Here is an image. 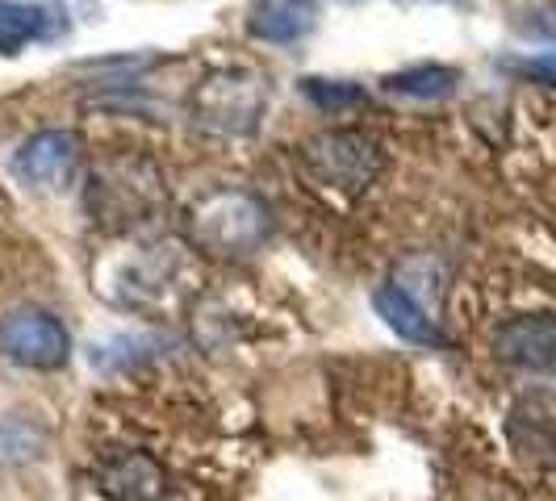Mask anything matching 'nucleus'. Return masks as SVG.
<instances>
[{
  "instance_id": "obj_1",
  "label": "nucleus",
  "mask_w": 556,
  "mask_h": 501,
  "mask_svg": "<svg viewBox=\"0 0 556 501\" xmlns=\"http://www.w3.org/2000/svg\"><path fill=\"white\" fill-rule=\"evenodd\" d=\"M0 356L22 368L55 372L72 356V338L55 313L47 309H13L0 318Z\"/></svg>"
},
{
  "instance_id": "obj_2",
  "label": "nucleus",
  "mask_w": 556,
  "mask_h": 501,
  "mask_svg": "<svg viewBox=\"0 0 556 501\" xmlns=\"http://www.w3.org/2000/svg\"><path fill=\"white\" fill-rule=\"evenodd\" d=\"M264 209L248 193H218L193 209V234L223 255L251 251L264 239Z\"/></svg>"
},
{
  "instance_id": "obj_3",
  "label": "nucleus",
  "mask_w": 556,
  "mask_h": 501,
  "mask_svg": "<svg viewBox=\"0 0 556 501\" xmlns=\"http://www.w3.org/2000/svg\"><path fill=\"white\" fill-rule=\"evenodd\" d=\"M264 110V88L255 76H243V72H226V76H210L201 84L193 101V113L201 126H214V130H235L243 134L255 126V117Z\"/></svg>"
},
{
  "instance_id": "obj_4",
  "label": "nucleus",
  "mask_w": 556,
  "mask_h": 501,
  "mask_svg": "<svg viewBox=\"0 0 556 501\" xmlns=\"http://www.w3.org/2000/svg\"><path fill=\"white\" fill-rule=\"evenodd\" d=\"M502 363L535 376H556V313H519L494 334Z\"/></svg>"
},
{
  "instance_id": "obj_5",
  "label": "nucleus",
  "mask_w": 556,
  "mask_h": 501,
  "mask_svg": "<svg viewBox=\"0 0 556 501\" xmlns=\"http://www.w3.org/2000/svg\"><path fill=\"white\" fill-rule=\"evenodd\" d=\"M506 439L535 468H556V393H523L506 414Z\"/></svg>"
},
{
  "instance_id": "obj_6",
  "label": "nucleus",
  "mask_w": 556,
  "mask_h": 501,
  "mask_svg": "<svg viewBox=\"0 0 556 501\" xmlns=\"http://www.w3.org/2000/svg\"><path fill=\"white\" fill-rule=\"evenodd\" d=\"M80 159V139L72 130H42L17 146L13 155V171L17 180L38 184V189H55L72 176V167Z\"/></svg>"
},
{
  "instance_id": "obj_7",
  "label": "nucleus",
  "mask_w": 556,
  "mask_h": 501,
  "mask_svg": "<svg viewBox=\"0 0 556 501\" xmlns=\"http://www.w3.org/2000/svg\"><path fill=\"white\" fill-rule=\"evenodd\" d=\"M309 164L318 167L331 184H343V189H364L372 176H377V146L361 134H331V139L314 142L309 146Z\"/></svg>"
},
{
  "instance_id": "obj_8",
  "label": "nucleus",
  "mask_w": 556,
  "mask_h": 501,
  "mask_svg": "<svg viewBox=\"0 0 556 501\" xmlns=\"http://www.w3.org/2000/svg\"><path fill=\"white\" fill-rule=\"evenodd\" d=\"M318 22V0H251L248 34L260 42H298Z\"/></svg>"
},
{
  "instance_id": "obj_9",
  "label": "nucleus",
  "mask_w": 556,
  "mask_h": 501,
  "mask_svg": "<svg viewBox=\"0 0 556 501\" xmlns=\"http://www.w3.org/2000/svg\"><path fill=\"white\" fill-rule=\"evenodd\" d=\"M105 493L117 501H160L164 498V468L147 451H122L101 468Z\"/></svg>"
},
{
  "instance_id": "obj_10",
  "label": "nucleus",
  "mask_w": 556,
  "mask_h": 501,
  "mask_svg": "<svg viewBox=\"0 0 556 501\" xmlns=\"http://www.w3.org/2000/svg\"><path fill=\"white\" fill-rule=\"evenodd\" d=\"M372 306H377V313L386 318V326H390V331H397L402 338L422 343V347L440 343L435 322L427 318V309L418 306V301L406 293V288H402V284H381V288L372 293Z\"/></svg>"
},
{
  "instance_id": "obj_11",
  "label": "nucleus",
  "mask_w": 556,
  "mask_h": 501,
  "mask_svg": "<svg viewBox=\"0 0 556 501\" xmlns=\"http://www.w3.org/2000/svg\"><path fill=\"white\" fill-rule=\"evenodd\" d=\"M42 34H47V9L22 4V0H0V55H22Z\"/></svg>"
},
{
  "instance_id": "obj_12",
  "label": "nucleus",
  "mask_w": 556,
  "mask_h": 501,
  "mask_svg": "<svg viewBox=\"0 0 556 501\" xmlns=\"http://www.w3.org/2000/svg\"><path fill=\"white\" fill-rule=\"evenodd\" d=\"M456 72L444 67V63H415L406 72H393L386 88L397 92V97H415V101H444L447 92L456 88Z\"/></svg>"
},
{
  "instance_id": "obj_13",
  "label": "nucleus",
  "mask_w": 556,
  "mask_h": 501,
  "mask_svg": "<svg viewBox=\"0 0 556 501\" xmlns=\"http://www.w3.org/2000/svg\"><path fill=\"white\" fill-rule=\"evenodd\" d=\"M47 447V435L26 414H0V464H26Z\"/></svg>"
},
{
  "instance_id": "obj_14",
  "label": "nucleus",
  "mask_w": 556,
  "mask_h": 501,
  "mask_svg": "<svg viewBox=\"0 0 556 501\" xmlns=\"http://www.w3.org/2000/svg\"><path fill=\"white\" fill-rule=\"evenodd\" d=\"M302 92H306L309 101L318 105V110H348V105H361L364 92L356 84H343V80H302Z\"/></svg>"
}]
</instances>
